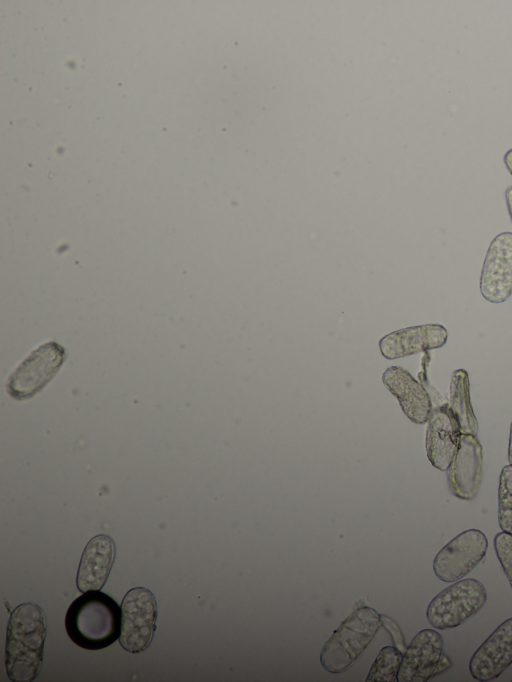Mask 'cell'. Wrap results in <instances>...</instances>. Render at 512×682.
<instances>
[{
  "label": "cell",
  "mask_w": 512,
  "mask_h": 682,
  "mask_svg": "<svg viewBox=\"0 0 512 682\" xmlns=\"http://www.w3.org/2000/svg\"><path fill=\"white\" fill-rule=\"evenodd\" d=\"M65 628L70 639L81 648H106L120 636L121 608L99 590L84 592L69 606Z\"/></svg>",
  "instance_id": "6da1fadb"
},
{
  "label": "cell",
  "mask_w": 512,
  "mask_h": 682,
  "mask_svg": "<svg viewBox=\"0 0 512 682\" xmlns=\"http://www.w3.org/2000/svg\"><path fill=\"white\" fill-rule=\"evenodd\" d=\"M45 634L44 614L37 605L24 603L13 611L5 650L7 674L12 681H31L37 676Z\"/></svg>",
  "instance_id": "7a4b0ae2"
},
{
  "label": "cell",
  "mask_w": 512,
  "mask_h": 682,
  "mask_svg": "<svg viewBox=\"0 0 512 682\" xmlns=\"http://www.w3.org/2000/svg\"><path fill=\"white\" fill-rule=\"evenodd\" d=\"M382 625L380 615L372 608H358L334 631L324 644L320 661L331 673H342L353 665Z\"/></svg>",
  "instance_id": "3957f363"
},
{
  "label": "cell",
  "mask_w": 512,
  "mask_h": 682,
  "mask_svg": "<svg viewBox=\"0 0 512 682\" xmlns=\"http://www.w3.org/2000/svg\"><path fill=\"white\" fill-rule=\"evenodd\" d=\"M487 596L480 581L460 579L430 601L426 617L435 629H453L475 615L485 605Z\"/></svg>",
  "instance_id": "277c9868"
},
{
  "label": "cell",
  "mask_w": 512,
  "mask_h": 682,
  "mask_svg": "<svg viewBox=\"0 0 512 682\" xmlns=\"http://www.w3.org/2000/svg\"><path fill=\"white\" fill-rule=\"evenodd\" d=\"M157 618V604L151 591L136 587L128 591L121 604V646L130 653H140L150 645Z\"/></svg>",
  "instance_id": "5b68a950"
},
{
  "label": "cell",
  "mask_w": 512,
  "mask_h": 682,
  "mask_svg": "<svg viewBox=\"0 0 512 682\" xmlns=\"http://www.w3.org/2000/svg\"><path fill=\"white\" fill-rule=\"evenodd\" d=\"M488 541L478 529L463 531L435 556L433 571L443 582H455L470 573L485 557Z\"/></svg>",
  "instance_id": "8992f818"
},
{
  "label": "cell",
  "mask_w": 512,
  "mask_h": 682,
  "mask_svg": "<svg viewBox=\"0 0 512 682\" xmlns=\"http://www.w3.org/2000/svg\"><path fill=\"white\" fill-rule=\"evenodd\" d=\"M65 358L64 348L48 342L33 351L11 374L7 391L15 399L36 394L55 375Z\"/></svg>",
  "instance_id": "52a82bcc"
},
{
  "label": "cell",
  "mask_w": 512,
  "mask_h": 682,
  "mask_svg": "<svg viewBox=\"0 0 512 682\" xmlns=\"http://www.w3.org/2000/svg\"><path fill=\"white\" fill-rule=\"evenodd\" d=\"M480 293L491 303H503L512 295V232H502L491 241L483 262Z\"/></svg>",
  "instance_id": "ba28073f"
},
{
  "label": "cell",
  "mask_w": 512,
  "mask_h": 682,
  "mask_svg": "<svg viewBox=\"0 0 512 682\" xmlns=\"http://www.w3.org/2000/svg\"><path fill=\"white\" fill-rule=\"evenodd\" d=\"M447 470L451 493L461 500L475 499L483 474V448L476 436L461 434L457 451Z\"/></svg>",
  "instance_id": "9c48e42d"
},
{
  "label": "cell",
  "mask_w": 512,
  "mask_h": 682,
  "mask_svg": "<svg viewBox=\"0 0 512 682\" xmlns=\"http://www.w3.org/2000/svg\"><path fill=\"white\" fill-rule=\"evenodd\" d=\"M443 645L438 631L424 629L418 632L404 651L397 681L426 682L434 677L443 655Z\"/></svg>",
  "instance_id": "30bf717a"
},
{
  "label": "cell",
  "mask_w": 512,
  "mask_h": 682,
  "mask_svg": "<svg viewBox=\"0 0 512 682\" xmlns=\"http://www.w3.org/2000/svg\"><path fill=\"white\" fill-rule=\"evenodd\" d=\"M512 664V617L502 622L478 647L469 662L472 677L481 682L498 678Z\"/></svg>",
  "instance_id": "8fae6325"
},
{
  "label": "cell",
  "mask_w": 512,
  "mask_h": 682,
  "mask_svg": "<svg viewBox=\"0 0 512 682\" xmlns=\"http://www.w3.org/2000/svg\"><path fill=\"white\" fill-rule=\"evenodd\" d=\"M448 331L440 324H424L403 328L385 335L379 341L381 354L394 360L443 347Z\"/></svg>",
  "instance_id": "7c38bea8"
},
{
  "label": "cell",
  "mask_w": 512,
  "mask_h": 682,
  "mask_svg": "<svg viewBox=\"0 0 512 682\" xmlns=\"http://www.w3.org/2000/svg\"><path fill=\"white\" fill-rule=\"evenodd\" d=\"M427 424V458L436 469L446 471L454 458L461 436L448 404L433 408Z\"/></svg>",
  "instance_id": "4fadbf2b"
},
{
  "label": "cell",
  "mask_w": 512,
  "mask_h": 682,
  "mask_svg": "<svg viewBox=\"0 0 512 682\" xmlns=\"http://www.w3.org/2000/svg\"><path fill=\"white\" fill-rule=\"evenodd\" d=\"M382 381L413 423L422 425L428 422L433 410L431 397L424 386L407 370L391 366L383 373Z\"/></svg>",
  "instance_id": "5bb4252c"
},
{
  "label": "cell",
  "mask_w": 512,
  "mask_h": 682,
  "mask_svg": "<svg viewBox=\"0 0 512 682\" xmlns=\"http://www.w3.org/2000/svg\"><path fill=\"white\" fill-rule=\"evenodd\" d=\"M115 557L114 541L107 535H98L86 545L78 572L77 587L81 592L101 589L111 570Z\"/></svg>",
  "instance_id": "9a60e30c"
},
{
  "label": "cell",
  "mask_w": 512,
  "mask_h": 682,
  "mask_svg": "<svg viewBox=\"0 0 512 682\" xmlns=\"http://www.w3.org/2000/svg\"><path fill=\"white\" fill-rule=\"evenodd\" d=\"M448 408L461 434L477 436L478 420L471 403L469 376L464 369H457L452 374Z\"/></svg>",
  "instance_id": "2e32d148"
},
{
  "label": "cell",
  "mask_w": 512,
  "mask_h": 682,
  "mask_svg": "<svg viewBox=\"0 0 512 682\" xmlns=\"http://www.w3.org/2000/svg\"><path fill=\"white\" fill-rule=\"evenodd\" d=\"M402 657V652L396 647L382 648L370 668L366 681H397Z\"/></svg>",
  "instance_id": "e0dca14e"
},
{
  "label": "cell",
  "mask_w": 512,
  "mask_h": 682,
  "mask_svg": "<svg viewBox=\"0 0 512 682\" xmlns=\"http://www.w3.org/2000/svg\"><path fill=\"white\" fill-rule=\"evenodd\" d=\"M498 524L512 534V464L502 468L498 487Z\"/></svg>",
  "instance_id": "ac0fdd59"
},
{
  "label": "cell",
  "mask_w": 512,
  "mask_h": 682,
  "mask_svg": "<svg viewBox=\"0 0 512 682\" xmlns=\"http://www.w3.org/2000/svg\"><path fill=\"white\" fill-rule=\"evenodd\" d=\"M496 556L512 589V534L501 531L494 537Z\"/></svg>",
  "instance_id": "d6986e66"
},
{
  "label": "cell",
  "mask_w": 512,
  "mask_h": 682,
  "mask_svg": "<svg viewBox=\"0 0 512 682\" xmlns=\"http://www.w3.org/2000/svg\"><path fill=\"white\" fill-rule=\"evenodd\" d=\"M380 617L383 625L391 633L396 648H398L402 653H404L406 649L405 642L398 625L392 619L384 615H380Z\"/></svg>",
  "instance_id": "ffe728a7"
},
{
  "label": "cell",
  "mask_w": 512,
  "mask_h": 682,
  "mask_svg": "<svg viewBox=\"0 0 512 682\" xmlns=\"http://www.w3.org/2000/svg\"><path fill=\"white\" fill-rule=\"evenodd\" d=\"M451 665L452 663L450 661V658L447 655L443 654L438 663L434 676L448 670L451 667Z\"/></svg>",
  "instance_id": "44dd1931"
},
{
  "label": "cell",
  "mask_w": 512,
  "mask_h": 682,
  "mask_svg": "<svg viewBox=\"0 0 512 682\" xmlns=\"http://www.w3.org/2000/svg\"><path fill=\"white\" fill-rule=\"evenodd\" d=\"M505 200L508 208V212L512 221V186L508 187L505 191Z\"/></svg>",
  "instance_id": "7402d4cb"
},
{
  "label": "cell",
  "mask_w": 512,
  "mask_h": 682,
  "mask_svg": "<svg viewBox=\"0 0 512 682\" xmlns=\"http://www.w3.org/2000/svg\"><path fill=\"white\" fill-rule=\"evenodd\" d=\"M504 163H505L507 170L509 171V173L512 176V149L508 150L506 152V154L504 155Z\"/></svg>",
  "instance_id": "603a6c76"
},
{
  "label": "cell",
  "mask_w": 512,
  "mask_h": 682,
  "mask_svg": "<svg viewBox=\"0 0 512 682\" xmlns=\"http://www.w3.org/2000/svg\"><path fill=\"white\" fill-rule=\"evenodd\" d=\"M508 461H509V464H512V422L510 424V433H509Z\"/></svg>",
  "instance_id": "cb8c5ba5"
},
{
  "label": "cell",
  "mask_w": 512,
  "mask_h": 682,
  "mask_svg": "<svg viewBox=\"0 0 512 682\" xmlns=\"http://www.w3.org/2000/svg\"><path fill=\"white\" fill-rule=\"evenodd\" d=\"M511 681H512V679H511Z\"/></svg>",
  "instance_id": "d4e9b609"
}]
</instances>
